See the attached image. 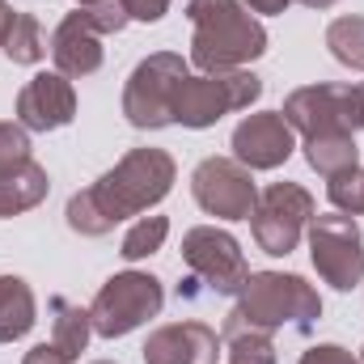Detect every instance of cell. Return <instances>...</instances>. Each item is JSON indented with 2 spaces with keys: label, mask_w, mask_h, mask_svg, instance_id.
I'll use <instances>...</instances> for the list:
<instances>
[{
  "label": "cell",
  "mask_w": 364,
  "mask_h": 364,
  "mask_svg": "<svg viewBox=\"0 0 364 364\" xmlns=\"http://www.w3.org/2000/svg\"><path fill=\"white\" fill-rule=\"evenodd\" d=\"M220 335L203 322H170L149 335L144 364H216L220 360Z\"/></svg>",
  "instance_id": "cell-14"
},
{
  "label": "cell",
  "mask_w": 364,
  "mask_h": 364,
  "mask_svg": "<svg viewBox=\"0 0 364 364\" xmlns=\"http://www.w3.org/2000/svg\"><path fill=\"white\" fill-rule=\"evenodd\" d=\"M34 326V292L21 275H0V343L26 339Z\"/></svg>",
  "instance_id": "cell-17"
},
{
  "label": "cell",
  "mask_w": 364,
  "mask_h": 364,
  "mask_svg": "<svg viewBox=\"0 0 364 364\" xmlns=\"http://www.w3.org/2000/svg\"><path fill=\"white\" fill-rule=\"evenodd\" d=\"M47 191H51V178L34 157L0 170V216H21V212L38 208L47 199Z\"/></svg>",
  "instance_id": "cell-16"
},
{
  "label": "cell",
  "mask_w": 364,
  "mask_h": 364,
  "mask_svg": "<svg viewBox=\"0 0 364 364\" xmlns=\"http://www.w3.org/2000/svg\"><path fill=\"white\" fill-rule=\"evenodd\" d=\"M360 364H364V348H360Z\"/></svg>",
  "instance_id": "cell-34"
},
{
  "label": "cell",
  "mask_w": 364,
  "mask_h": 364,
  "mask_svg": "<svg viewBox=\"0 0 364 364\" xmlns=\"http://www.w3.org/2000/svg\"><path fill=\"white\" fill-rule=\"evenodd\" d=\"M21 364H73V360H68L55 343H38V348H30V352H26V360H21Z\"/></svg>",
  "instance_id": "cell-28"
},
{
  "label": "cell",
  "mask_w": 364,
  "mask_h": 364,
  "mask_svg": "<svg viewBox=\"0 0 364 364\" xmlns=\"http://www.w3.org/2000/svg\"><path fill=\"white\" fill-rule=\"evenodd\" d=\"M77 119V90L64 73H38L17 93V123L26 132H55Z\"/></svg>",
  "instance_id": "cell-12"
},
{
  "label": "cell",
  "mask_w": 364,
  "mask_h": 364,
  "mask_svg": "<svg viewBox=\"0 0 364 364\" xmlns=\"http://www.w3.org/2000/svg\"><path fill=\"white\" fill-rule=\"evenodd\" d=\"M182 263L191 267L195 279H203L220 296L242 292L246 279H250V267H246V255H242L237 237L216 229V225H199L182 237Z\"/></svg>",
  "instance_id": "cell-10"
},
{
  "label": "cell",
  "mask_w": 364,
  "mask_h": 364,
  "mask_svg": "<svg viewBox=\"0 0 364 364\" xmlns=\"http://www.w3.org/2000/svg\"><path fill=\"white\" fill-rule=\"evenodd\" d=\"M186 60L174 51H157L136 64V73L123 85V114L140 132H157L174 123V97L186 81Z\"/></svg>",
  "instance_id": "cell-5"
},
{
  "label": "cell",
  "mask_w": 364,
  "mask_h": 364,
  "mask_svg": "<svg viewBox=\"0 0 364 364\" xmlns=\"http://www.w3.org/2000/svg\"><path fill=\"white\" fill-rule=\"evenodd\" d=\"M318 318H322V296L314 292V284H305L301 275L259 272L250 275L246 288L237 292V305L229 309L220 335H233V331H263V335H272L279 326L309 331Z\"/></svg>",
  "instance_id": "cell-3"
},
{
  "label": "cell",
  "mask_w": 364,
  "mask_h": 364,
  "mask_svg": "<svg viewBox=\"0 0 364 364\" xmlns=\"http://www.w3.org/2000/svg\"><path fill=\"white\" fill-rule=\"evenodd\" d=\"M51 60H55V73H64V77H90V73L102 68V34L93 30L85 9L68 13L55 26V34H51Z\"/></svg>",
  "instance_id": "cell-15"
},
{
  "label": "cell",
  "mask_w": 364,
  "mask_h": 364,
  "mask_svg": "<svg viewBox=\"0 0 364 364\" xmlns=\"http://www.w3.org/2000/svg\"><path fill=\"white\" fill-rule=\"evenodd\" d=\"M229 364H275V343L272 335L263 331H233V335H220Z\"/></svg>",
  "instance_id": "cell-23"
},
{
  "label": "cell",
  "mask_w": 364,
  "mask_h": 364,
  "mask_svg": "<svg viewBox=\"0 0 364 364\" xmlns=\"http://www.w3.org/2000/svg\"><path fill=\"white\" fill-rule=\"evenodd\" d=\"M263 97V81L246 68L233 73H203V77H186L178 97H174V123L203 132L212 123H220L233 110H246L250 102Z\"/></svg>",
  "instance_id": "cell-6"
},
{
  "label": "cell",
  "mask_w": 364,
  "mask_h": 364,
  "mask_svg": "<svg viewBox=\"0 0 364 364\" xmlns=\"http://www.w3.org/2000/svg\"><path fill=\"white\" fill-rule=\"evenodd\" d=\"M178 178V166L166 149H132L114 170H106L102 178L77 191L68 199V225L85 237H106L119 220L140 216L149 208H157L170 186Z\"/></svg>",
  "instance_id": "cell-1"
},
{
  "label": "cell",
  "mask_w": 364,
  "mask_h": 364,
  "mask_svg": "<svg viewBox=\"0 0 364 364\" xmlns=\"http://www.w3.org/2000/svg\"><path fill=\"white\" fill-rule=\"evenodd\" d=\"M301 364H360L348 348H339V343H318V348H309Z\"/></svg>",
  "instance_id": "cell-27"
},
{
  "label": "cell",
  "mask_w": 364,
  "mask_h": 364,
  "mask_svg": "<svg viewBox=\"0 0 364 364\" xmlns=\"http://www.w3.org/2000/svg\"><path fill=\"white\" fill-rule=\"evenodd\" d=\"M326 195H331V203L343 212V216H360L364 212V170H343V174H335L331 186H326Z\"/></svg>",
  "instance_id": "cell-24"
},
{
  "label": "cell",
  "mask_w": 364,
  "mask_h": 364,
  "mask_svg": "<svg viewBox=\"0 0 364 364\" xmlns=\"http://www.w3.org/2000/svg\"><path fill=\"white\" fill-rule=\"evenodd\" d=\"M30 161V132L21 123H0V170Z\"/></svg>",
  "instance_id": "cell-25"
},
{
  "label": "cell",
  "mask_w": 364,
  "mask_h": 364,
  "mask_svg": "<svg viewBox=\"0 0 364 364\" xmlns=\"http://www.w3.org/2000/svg\"><path fill=\"white\" fill-rule=\"evenodd\" d=\"M309 220H314V195L296 182H272L250 212V229H255L259 250H267L275 259L296 250Z\"/></svg>",
  "instance_id": "cell-8"
},
{
  "label": "cell",
  "mask_w": 364,
  "mask_h": 364,
  "mask_svg": "<svg viewBox=\"0 0 364 364\" xmlns=\"http://www.w3.org/2000/svg\"><path fill=\"white\" fill-rule=\"evenodd\" d=\"M166 305V288L161 279L149 272H123V275H110L97 296L90 305V318H93V335L102 339H123L132 335L136 326H144L149 318H157Z\"/></svg>",
  "instance_id": "cell-4"
},
{
  "label": "cell",
  "mask_w": 364,
  "mask_h": 364,
  "mask_svg": "<svg viewBox=\"0 0 364 364\" xmlns=\"http://www.w3.org/2000/svg\"><path fill=\"white\" fill-rule=\"evenodd\" d=\"M246 4H250L255 13H284L292 0H246Z\"/></svg>",
  "instance_id": "cell-29"
},
{
  "label": "cell",
  "mask_w": 364,
  "mask_h": 364,
  "mask_svg": "<svg viewBox=\"0 0 364 364\" xmlns=\"http://www.w3.org/2000/svg\"><path fill=\"white\" fill-rule=\"evenodd\" d=\"M326 47L343 68L364 73V17H335L326 26Z\"/></svg>",
  "instance_id": "cell-20"
},
{
  "label": "cell",
  "mask_w": 364,
  "mask_h": 364,
  "mask_svg": "<svg viewBox=\"0 0 364 364\" xmlns=\"http://www.w3.org/2000/svg\"><path fill=\"white\" fill-rule=\"evenodd\" d=\"M93 4H102V0H77V9H93Z\"/></svg>",
  "instance_id": "cell-32"
},
{
  "label": "cell",
  "mask_w": 364,
  "mask_h": 364,
  "mask_svg": "<svg viewBox=\"0 0 364 364\" xmlns=\"http://www.w3.org/2000/svg\"><path fill=\"white\" fill-rule=\"evenodd\" d=\"M305 161H309L322 178H335V174H343V170H356V166H360L356 136H352V132L309 136V140H305Z\"/></svg>",
  "instance_id": "cell-18"
},
{
  "label": "cell",
  "mask_w": 364,
  "mask_h": 364,
  "mask_svg": "<svg viewBox=\"0 0 364 364\" xmlns=\"http://www.w3.org/2000/svg\"><path fill=\"white\" fill-rule=\"evenodd\" d=\"M292 149H296V140L279 110H259L233 127V157L246 170H275L292 157Z\"/></svg>",
  "instance_id": "cell-13"
},
{
  "label": "cell",
  "mask_w": 364,
  "mask_h": 364,
  "mask_svg": "<svg viewBox=\"0 0 364 364\" xmlns=\"http://www.w3.org/2000/svg\"><path fill=\"white\" fill-rule=\"evenodd\" d=\"M166 237H170V220H166V216H144V220H136V225L127 229L119 255H123L127 263H140V259L157 255V250L166 246Z\"/></svg>",
  "instance_id": "cell-22"
},
{
  "label": "cell",
  "mask_w": 364,
  "mask_h": 364,
  "mask_svg": "<svg viewBox=\"0 0 364 364\" xmlns=\"http://www.w3.org/2000/svg\"><path fill=\"white\" fill-rule=\"evenodd\" d=\"M90 335H93L90 309H81V305H73V301H64V296H51V343H55L68 360H77V356L90 348Z\"/></svg>",
  "instance_id": "cell-19"
},
{
  "label": "cell",
  "mask_w": 364,
  "mask_h": 364,
  "mask_svg": "<svg viewBox=\"0 0 364 364\" xmlns=\"http://www.w3.org/2000/svg\"><path fill=\"white\" fill-rule=\"evenodd\" d=\"M4 55L13 64H38L47 55V43H43V26L34 13H17L13 26H9V38H4Z\"/></svg>",
  "instance_id": "cell-21"
},
{
  "label": "cell",
  "mask_w": 364,
  "mask_h": 364,
  "mask_svg": "<svg viewBox=\"0 0 364 364\" xmlns=\"http://www.w3.org/2000/svg\"><path fill=\"white\" fill-rule=\"evenodd\" d=\"M360 102H364V85H360Z\"/></svg>",
  "instance_id": "cell-35"
},
{
  "label": "cell",
  "mask_w": 364,
  "mask_h": 364,
  "mask_svg": "<svg viewBox=\"0 0 364 364\" xmlns=\"http://www.w3.org/2000/svg\"><path fill=\"white\" fill-rule=\"evenodd\" d=\"M301 4H309V9H331V4H339V0H301Z\"/></svg>",
  "instance_id": "cell-31"
},
{
  "label": "cell",
  "mask_w": 364,
  "mask_h": 364,
  "mask_svg": "<svg viewBox=\"0 0 364 364\" xmlns=\"http://www.w3.org/2000/svg\"><path fill=\"white\" fill-rule=\"evenodd\" d=\"M13 17H17V13H13L4 0H0V47H4V38H9V26H13Z\"/></svg>",
  "instance_id": "cell-30"
},
{
  "label": "cell",
  "mask_w": 364,
  "mask_h": 364,
  "mask_svg": "<svg viewBox=\"0 0 364 364\" xmlns=\"http://www.w3.org/2000/svg\"><path fill=\"white\" fill-rule=\"evenodd\" d=\"M279 114L305 140L326 136V132H352L356 136V127H364L360 85H305V90L288 93Z\"/></svg>",
  "instance_id": "cell-7"
},
{
  "label": "cell",
  "mask_w": 364,
  "mask_h": 364,
  "mask_svg": "<svg viewBox=\"0 0 364 364\" xmlns=\"http://www.w3.org/2000/svg\"><path fill=\"white\" fill-rule=\"evenodd\" d=\"M309 259L331 288L352 292L364 279V237L356 229V220L343 216V212L314 216L309 220Z\"/></svg>",
  "instance_id": "cell-9"
},
{
  "label": "cell",
  "mask_w": 364,
  "mask_h": 364,
  "mask_svg": "<svg viewBox=\"0 0 364 364\" xmlns=\"http://www.w3.org/2000/svg\"><path fill=\"white\" fill-rule=\"evenodd\" d=\"M93 364H114V360H93Z\"/></svg>",
  "instance_id": "cell-33"
},
{
  "label": "cell",
  "mask_w": 364,
  "mask_h": 364,
  "mask_svg": "<svg viewBox=\"0 0 364 364\" xmlns=\"http://www.w3.org/2000/svg\"><path fill=\"white\" fill-rule=\"evenodd\" d=\"M132 21H161L170 13V0H119Z\"/></svg>",
  "instance_id": "cell-26"
},
{
  "label": "cell",
  "mask_w": 364,
  "mask_h": 364,
  "mask_svg": "<svg viewBox=\"0 0 364 364\" xmlns=\"http://www.w3.org/2000/svg\"><path fill=\"white\" fill-rule=\"evenodd\" d=\"M191 195L208 216H220V220H250V212L259 203V186L237 157L199 161L191 174Z\"/></svg>",
  "instance_id": "cell-11"
},
{
  "label": "cell",
  "mask_w": 364,
  "mask_h": 364,
  "mask_svg": "<svg viewBox=\"0 0 364 364\" xmlns=\"http://www.w3.org/2000/svg\"><path fill=\"white\" fill-rule=\"evenodd\" d=\"M186 17L195 26L191 64L203 73H233L267 51V30L242 9V0H191Z\"/></svg>",
  "instance_id": "cell-2"
}]
</instances>
